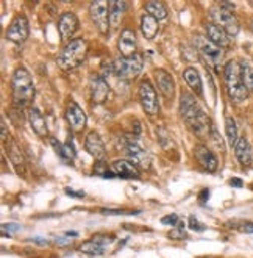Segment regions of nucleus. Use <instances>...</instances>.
Returning <instances> with one entry per match:
<instances>
[{
    "label": "nucleus",
    "mask_w": 253,
    "mask_h": 258,
    "mask_svg": "<svg viewBox=\"0 0 253 258\" xmlns=\"http://www.w3.org/2000/svg\"><path fill=\"white\" fill-rule=\"evenodd\" d=\"M180 113L183 116V119L188 122V125L192 128L196 135L199 136H206L210 135V120H208L206 114L203 113V110L199 107V103L196 100V97L189 94V93H183L180 96Z\"/></svg>",
    "instance_id": "f257e3e1"
},
{
    "label": "nucleus",
    "mask_w": 253,
    "mask_h": 258,
    "mask_svg": "<svg viewBox=\"0 0 253 258\" xmlns=\"http://www.w3.org/2000/svg\"><path fill=\"white\" fill-rule=\"evenodd\" d=\"M11 91H13V102L16 107H27L28 103H32L36 91H35V83L27 69L19 68L14 71L11 79Z\"/></svg>",
    "instance_id": "f03ea898"
},
{
    "label": "nucleus",
    "mask_w": 253,
    "mask_h": 258,
    "mask_svg": "<svg viewBox=\"0 0 253 258\" xmlns=\"http://www.w3.org/2000/svg\"><path fill=\"white\" fill-rule=\"evenodd\" d=\"M224 77L227 83V93L230 99L236 103L244 102L248 97V89L245 88L242 82V75H241V63L237 61H228L224 69Z\"/></svg>",
    "instance_id": "7ed1b4c3"
},
{
    "label": "nucleus",
    "mask_w": 253,
    "mask_h": 258,
    "mask_svg": "<svg viewBox=\"0 0 253 258\" xmlns=\"http://www.w3.org/2000/svg\"><path fill=\"white\" fill-rule=\"evenodd\" d=\"M88 55V42L81 38L69 41L61 53L58 55V64L64 71H72L78 68Z\"/></svg>",
    "instance_id": "20e7f679"
},
{
    "label": "nucleus",
    "mask_w": 253,
    "mask_h": 258,
    "mask_svg": "<svg viewBox=\"0 0 253 258\" xmlns=\"http://www.w3.org/2000/svg\"><path fill=\"white\" fill-rule=\"evenodd\" d=\"M144 68V56L141 53H135L127 58H119L113 63L111 69L113 74H116L121 79H135L141 74Z\"/></svg>",
    "instance_id": "39448f33"
},
{
    "label": "nucleus",
    "mask_w": 253,
    "mask_h": 258,
    "mask_svg": "<svg viewBox=\"0 0 253 258\" xmlns=\"http://www.w3.org/2000/svg\"><path fill=\"white\" fill-rule=\"evenodd\" d=\"M194 45L197 52L213 66H217L222 59H224V55H225L224 49H220L219 45H216L205 36H200V35L194 36Z\"/></svg>",
    "instance_id": "423d86ee"
},
{
    "label": "nucleus",
    "mask_w": 253,
    "mask_h": 258,
    "mask_svg": "<svg viewBox=\"0 0 253 258\" xmlns=\"http://www.w3.org/2000/svg\"><path fill=\"white\" fill-rule=\"evenodd\" d=\"M210 16L213 19V24L219 25L222 30H225L230 36H236L237 33H239V22H237L236 16L230 10L217 7V8L211 10Z\"/></svg>",
    "instance_id": "0eeeda50"
},
{
    "label": "nucleus",
    "mask_w": 253,
    "mask_h": 258,
    "mask_svg": "<svg viewBox=\"0 0 253 258\" xmlns=\"http://www.w3.org/2000/svg\"><path fill=\"white\" fill-rule=\"evenodd\" d=\"M89 16L93 24L102 35L110 32V13H108V2L105 0H96L89 7Z\"/></svg>",
    "instance_id": "6e6552de"
},
{
    "label": "nucleus",
    "mask_w": 253,
    "mask_h": 258,
    "mask_svg": "<svg viewBox=\"0 0 253 258\" xmlns=\"http://www.w3.org/2000/svg\"><path fill=\"white\" fill-rule=\"evenodd\" d=\"M139 100L142 108L145 110L147 114H156L159 111V103H158V96H156V91L152 86L150 82H142L139 85Z\"/></svg>",
    "instance_id": "1a4fd4ad"
},
{
    "label": "nucleus",
    "mask_w": 253,
    "mask_h": 258,
    "mask_svg": "<svg viewBox=\"0 0 253 258\" xmlns=\"http://www.w3.org/2000/svg\"><path fill=\"white\" fill-rule=\"evenodd\" d=\"M7 39L14 44H24L28 38V21L22 14H18L14 18L5 33Z\"/></svg>",
    "instance_id": "9d476101"
},
{
    "label": "nucleus",
    "mask_w": 253,
    "mask_h": 258,
    "mask_svg": "<svg viewBox=\"0 0 253 258\" xmlns=\"http://www.w3.org/2000/svg\"><path fill=\"white\" fill-rule=\"evenodd\" d=\"M89 93H91V100L94 103H103L110 94V86L102 75L93 74L89 77Z\"/></svg>",
    "instance_id": "9b49d317"
},
{
    "label": "nucleus",
    "mask_w": 253,
    "mask_h": 258,
    "mask_svg": "<svg viewBox=\"0 0 253 258\" xmlns=\"http://www.w3.org/2000/svg\"><path fill=\"white\" fill-rule=\"evenodd\" d=\"M78 25L80 24H78V18L75 16V13H72V11L63 13L58 21V32L61 35V39L69 41L73 35H75V32L78 30Z\"/></svg>",
    "instance_id": "f8f14e48"
},
{
    "label": "nucleus",
    "mask_w": 253,
    "mask_h": 258,
    "mask_svg": "<svg viewBox=\"0 0 253 258\" xmlns=\"http://www.w3.org/2000/svg\"><path fill=\"white\" fill-rule=\"evenodd\" d=\"M66 119L70 125V128L73 132H81L86 127V114L83 111V108L75 102V100H70L67 103V108H66Z\"/></svg>",
    "instance_id": "ddd939ff"
},
{
    "label": "nucleus",
    "mask_w": 253,
    "mask_h": 258,
    "mask_svg": "<svg viewBox=\"0 0 253 258\" xmlns=\"http://www.w3.org/2000/svg\"><path fill=\"white\" fill-rule=\"evenodd\" d=\"M117 49H119V53H121L124 58L138 53L136 52V35L133 30H130V28L122 30L121 36H119V41H117Z\"/></svg>",
    "instance_id": "4468645a"
},
{
    "label": "nucleus",
    "mask_w": 253,
    "mask_h": 258,
    "mask_svg": "<svg viewBox=\"0 0 253 258\" xmlns=\"http://www.w3.org/2000/svg\"><path fill=\"white\" fill-rule=\"evenodd\" d=\"M153 75H155V82H156L158 89L161 91V94L164 96L166 99H174L175 82L172 79V75L164 69H156L153 72Z\"/></svg>",
    "instance_id": "2eb2a0df"
},
{
    "label": "nucleus",
    "mask_w": 253,
    "mask_h": 258,
    "mask_svg": "<svg viewBox=\"0 0 253 258\" xmlns=\"http://www.w3.org/2000/svg\"><path fill=\"white\" fill-rule=\"evenodd\" d=\"M125 154L128 155L130 160L135 161V164H139L142 168H148L150 166V155L135 140L128 141V144L125 146Z\"/></svg>",
    "instance_id": "dca6fc26"
},
{
    "label": "nucleus",
    "mask_w": 253,
    "mask_h": 258,
    "mask_svg": "<svg viewBox=\"0 0 253 258\" xmlns=\"http://www.w3.org/2000/svg\"><path fill=\"white\" fill-rule=\"evenodd\" d=\"M205 30H206V35H208V39L211 42H214L216 45H219L220 49H225V47H230L231 44V36L225 32V30H222L219 25L210 22L205 25Z\"/></svg>",
    "instance_id": "f3484780"
},
{
    "label": "nucleus",
    "mask_w": 253,
    "mask_h": 258,
    "mask_svg": "<svg viewBox=\"0 0 253 258\" xmlns=\"http://www.w3.org/2000/svg\"><path fill=\"white\" fill-rule=\"evenodd\" d=\"M111 169L113 172L121 177V178H139V169L135 163L127 161V160H116L111 163Z\"/></svg>",
    "instance_id": "a211bd4d"
},
{
    "label": "nucleus",
    "mask_w": 253,
    "mask_h": 258,
    "mask_svg": "<svg viewBox=\"0 0 253 258\" xmlns=\"http://www.w3.org/2000/svg\"><path fill=\"white\" fill-rule=\"evenodd\" d=\"M85 149L88 150L89 155H93L96 160H102L105 157L107 150H105V144H103L100 135L96 132H91L85 140Z\"/></svg>",
    "instance_id": "6ab92c4d"
},
{
    "label": "nucleus",
    "mask_w": 253,
    "mask_h": 258,
    "mask_svg": "<svg viewBox=\"0 0 253 258\" xmlns=\"http://www.w3.org/2000/svg\"><path fill=\"white\" fill-rule=\"evenodd\" d=\"M196 158L200 163V166L208 172L217 171V158L213 152L205 146H196Z\"/></svg>",
    "instance_id": "aec40b11"
},
{
    "label": "nucleus",
    "mask_w": 253,
    "mask_h": 258,
    "mask_svg": "<svg viewBox=\"0 0 253 258\" xmlns=\"http://www.w3.org/2000/svg\"><path fill=\"white\" fill-rule=\"evenodd\" d=\"M28 122H30V127L33 128V132L38 136H47V133H49L47 122H46V119H44V116L41 114L39 110L30 108V111H28Z\"/></svg>",
    "instance_id": "412c9836"
},
{
    "label": "nucleus",
    "mask_w": 253,
    "mask_h": 258,
    "mask_svg": "<svg viewBox=\"0 0 253 258\" xmlns=\"http://www.w3.org/2000/svg\"><path fill=\"white\" fill-rule=\"evenodd\" d=\"M234 155H236L237 160H239V163L242 166H248L251 163V157H253V154H251V146H250L248 140L244 138V136L237 140V143L234 146Z\"/></svg>",
    "instance_id": "4be33fe9"
},
{
    "label": "nucleus",
    "mask_w": 253,
    "mask_h": 258,
    "mask_svg": "<svg viewBox=\"0 0 253 258\" xmlns=\"http://www.w3.org/2000/svg\"><path fill=\"white\" fill-rule=\"evenodd\" d=\"M125 10H127V4L124 2V0H110L108 2V13H110V25L111 27L119 25Z\"/></svg>",
    "instance_id": "5701e85b"
},
{
    "label": "nucleus",
    "mask_w": 253,
    "mask_h": 258,
    "mask_svg": "<svg viewBox=\"0 0 253 258\" xmlns=\"http://www.w3.org/2000/svg\"><path fill=\"white\" fill-rule=\"evenodd\" d=\"M183 79L197 96H202V79L196 68H188L183 71Z\"/></svg>",
    "instance_id": "b1692460"
},
{
    "label": "nucleus",
    "mask_w": 253,
    "mask_h": 258,
    "mask_svg": "<svg viewBox=\"0 0 253 258\" xmlns=\"http://www.w3.org/2000/svg\"><path fill=\"white\" fill-rule=\"evenodd\" d=\"M141 30H142V35L147 39H153L158 35V30H159L158 19L150 16V14H144L141 18Z\"/></svg>",
    "instance_id": "393cba45"
},
{
    "label": "nucleus",
    "mask_w": 253,
    "mask_h": 258,
    "mask_svg": "<svg viewBox=\"0 0 253 258\" xmlns=\"http://www.w3.org/2000/svg\"><path fill=\"white\" fill-rule=\"evenodd\" d=\"M52 141V146L55 147L56 154L61 157V160L64 161H72L73 158L77 157V152H75V147H73V144L70 141H67L66 144H61V143H56V140H50Z\"/></svg>",
    "instance_id": "a878e982"
},
{
    "label": "nucleus",
    "mask_w": 253,
    "mask_h": 258,
    "mask_svg": "<svg viewBox=\"0 0 253 258\" xmlns=\"http://www.w3.org/2000/svg\"><path fill=\"white\" fill-rule=\"evenodd\" d=\"M145 10L147 14H150L155 19H166L167 18V8L162 2H158V0H153V2H147L145 4Z\"/></svg>",
    "instance_id": "bb28decb"
},
{
    "label": "nucleus",
    "mask_w": 253,
    "mask_h": 258,
    "mask_svg": "<svg viewBox=\"0 0 253 258\" xmlns=\"http://www.w3.org/2000/svg\"><path fill=\"white\" fill-rule=\"evenodd\" d=\"M80 252L86 253V255H102L105 252V246L100 244L97 239H89L80 246Z\"/></svg>",
    "instance_id": "cd10ccee"
},
{
    "label": "nucleus",
    "mask_w": 253,
    "mask_h": 258,
    "mask_svg": "<svg viewBox=\"0 0 253 258\" xmlns=\"http://www.w3.org/2000/svg\"><path fill=\"white\" fill-rule=\"evenodd\" d=\"M225 130H227L228 144L231 147H234L237 140H239V136H237V125H236V120L233 117H227V120H225Z\"/></svg>",
    "instance_id": "c85d7f7f"
},
{
    "label": "nucleus",
    "mask_w": 253,
    "mask_h": 258,
    "mask_svg": "<svg viewBox=\"0 0 253 258\" xmlns=\"http://www.w3.org/2000/svg\"><path fill=\"white\" fill-rule=\"evenodd\" d=\"M241 75H242V82L248 91H253V66L248 61L241 63Z\"/></svg>",
    "instance_id": "c756f323"
},
{
    "label": "nucleus",
    "mask_w": 253,
    "mask_h": 258,
    "mask_svg": "<svg viewBox=\"0 0 253 258\" xmlns=\"http://www.w3.org/2000/svg\"><path fill=\"white\" fill-rule=\"evenodd\" d=\"M10 158H11V163L16 166V169L18 172L24 171V166H25V160L21 154V150L16 147V144H13L11 146V150H10Z\"/></svg>",
    "instance_id": "7c9ffc66"
},
{
    "label": "nucleus",
    "mask_w": 253,
    "mask_h": 258,
    "mask_svg": "<svg viewBox=\"0 0 253 258\" xmlns=\"http://www.w3.org/2000/svg\"><path fill=\"white\" fill-rule=\"evenodd\" d=\"M139 210H133V211H124V210H110L105 208L102 210V215H107V216H119V215H138Z\"/></svg>",
    "instance_id": "2f4dec72"
},
{
    "label": "nucleus",
    "mask_w": 253,
    "mask_h": 258,
    "mask_svg": "<svg viewBox=\"0 0 253 258\" xmlns=\"http://www.w3.org/2000/svg\"><path fill=\"white\" fill-rule=\"evenodd\" d=\"M189 227H191V229L194 230V232H203V230H205V225L200 224V222L196 219V216H191V218H189Z\"/></svg>",
    "instance_id": "473e14b6"
},
{
    "label": "nucleus",
    "mask_w": 253,
    "mask_h": 258,
    "mask_svg": "<svg viewBox=\"0 0 253 258\" xmlns=\"http://www.w3.org/2000/svg\"><path fill=\"white\" fill-rule=\"evenodd\" d=\"M211 132H213V141L216 143L217 149H220V150H225L224 141H222V138H220V135L217 133V130H216L214 127H211Z\"/></svg>",
    "instance_id": "72a5a7b5"
},
{
    "label": "nucleus",
    "mask_w": 253,
    "mask_h": 258,
    "mask_svg": "<svg viewBox=\"0 0 253 258\" xmlns=\"http://www.w3.org/2000/svg\"><path fill=\"white\" fill-rule=\"evenodd\" d=\"M161 222L164 224V225H174L175 227V225H178V222H180V221H178V216L177 215H169V216L162 218Z\"/></svg>",
    "instance_id": "f704fd0d"
},
{
    "label": "nucleus",
    "mask_w": 253,
    "mask_h": 258,
    "mask_svg": "<svg viewBox=\"0 0 253 258\" xmlns=\"http://www.w3.org/2000/svg\"><path fill=\"white\" fill-rule=\"evenodd\" d=\"M19 232L21 230V225L18 224H4L2 225V232Z\"/></svg>",
    "instance_id": "c9c22d12"
},
{
    "label": "nucleus",
    "mask_w": 253,
    "mask_h": 258,
    "mask_svg": "<svg viewBox=\"0 0 253 258\" xmlns=\"http://www.w3.org/2000/svg\"><path fill=\"white\" fill-rule=\"evenodd\" d=\"M169 236L174 238V239H182L185 236V233H183V230H174V232L169 233Z\"/></svg>",
    "instance_id": "e433bc0d"
},
{
    "label": "nucleus",
    "mask_w": 253,
    "mask_h": 258,
    "mask_svg": "<svg viewBox=\"0 0 253 258\" xmlns=\"http://www.w3.org/2000/svg\"><path fill=\"white\" fill-rule=\"evenodd\" d=\"M241 230L244 233H253V222H247L241 227Z\"/></svg>",
    "instance_id": "4c0bfd02"
},
{
    "label": "nucleus",
    "mask_w": 253,
    "mask_h": 258,
    "mask_svg": "<svg viewBox=\"0 0 253 258\" xmlns=\"http://www.w3.org/2000/svg\"><path fill=\"white\" fill-rule=\"evenodd\" d=\"M56 244L58 246H67V244H70V238H56Z\"/></svg>",
    "instance_id": "58836bf2"
},
{
    "label": "nucleus",
    "mask_w": 253,
    "mask_h": 258,
    "mask_svg": "<svg viewBox=\"0 0 253 258\" xmlns=\"http://www.w3.org/2000/svg\"><path fill=\"white\" fill-rule=\"evenodd\" d=\"M230 185L234 186V188H242V180H239V178H231L230 180Z\"/></svg>",
    "instance_id": "ea45409f"
},
{
    "label": "nucleus",
    "mask_w": 253,
    "mask_h": 258,
    "mask_svg": "<svg viewBox=\"0 0 253 258\" xmlns=\"http://www.w3.org/2000/svg\"><path fill=\"white\" fill-rule=\"evenodd\" d=\"M66 194L67 196H72V197H85V192L83 191L77 192V191H72V189H66Z\"/></svg>",
    "instance_id": "a19ab883"
},
{
    "label": "nucleus",
    "mask_w": 253,
    "mask_h": 258,
    "mask_svg": "<svg viewBox=\"0 0 253 258\" xmlns=\"http://www.w3.org/2000/svg\"><path fill=\"white\" fill-rule=\"evenodd\" d=\"M208 197H210V191H208V189H203V191L200 192V201L205 202V201L208 199Z\"/></svg>",
    "instance_id": "79ce46f5"
},
{
    "label": "nucleus",
    "mask_w": 253,
    "mask_h": 258,
    "mask_svg": "<svg viewBox=\"0 0 253 258\" xmlns=\"http://www.w3.org/2000/svg\"><path fill=\"white\" fill-rule=\"evenodd\" d=\"M32 241L38 242V244H41V246H47V244H49V241H47V239H41V238H33Z\"/></svg>",
    "instance_id": "37998d69"
},
{
    "label": "nucleus",
    "mask_w": 253,
    "mask_h": 258,
    "mask_svg": "<svg viewBox=\"0 0 253 258\" xmlns=\"http://www.w3.org/2000/svg\"><path fill=\"white\" fill-rule=\"evenodd\" d=\"M2 140H7V125L4 119H2Z\"/></svg>",
    "instance_id": "c03bdc74"
},
{
    "label": "nucleus",
    "mask_w": 253,
    "mask_h": 258,
    "mask_svg": "<svg viewBox=\"0 0 253 258\" xmlns=\"http://www.w3.org/2000/svg\"><path fill=\"white\" fill-rule=\"evenodd\" d=\"M66 235H67V236H78L77 232H66Z\"/></svg>",
    "instance_id": "a18cd8bd"
},
{
    "label": "nucleus",
    "mask_w": 253,
    "mask_h": 258,
    "mask_svg": "<svg viewBox=\"0 0 253 258\" xmlns=\"http://www.w3.org/2000/svg\"><path fill=\"white\" fill-rule=\"evenodd\" d=\"M251 32H253V21H251Z\"/></svg>",
    "instance_id": "49530a36"
}]
</instances>
